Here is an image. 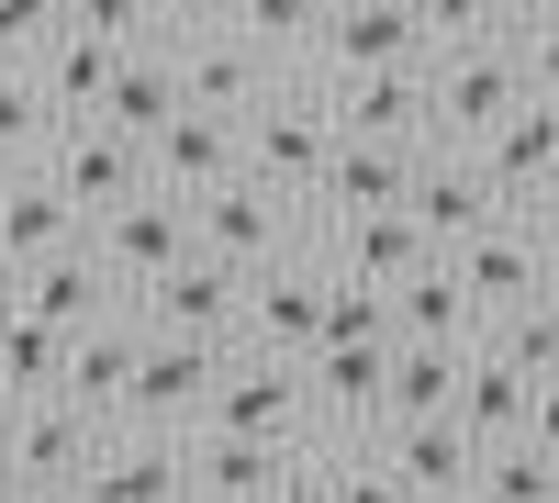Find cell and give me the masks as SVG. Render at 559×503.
Wrapping results in <instances>:
<instances>
[{
  "label": "cell",
  "mask_w": 559,
  "mask_h": 503,
  "mask_svg": "<svg viewBox=\"0 0 559 503\" xmlns=\"http://www.w3.org/2000/svg\"><path fill=\"white\" fill-rule=\"evenodd\" d=\"M68 34V0H0V68H34Z\"/></svg>",
  "instance_id": "cell-38"
},
{
  "label": "cell",
  "mask_w": 559,
  "mask_h": 503,
  "mask_svg": "<svg viewBox=\"0 0 559 503\" xmlns=\"http://www.w3.org/2000/svg\"><path fill=\"white\" fill-rule=\"evenodd\" d=\"M236 123H247V179H269V191H292V202H313V179H324V157H336V134H347L313 68L269 79Z\"/></svg>",
  "instance_id": "cell-1"
},
{
  "label": "cell",
  "mask_w": 559,
  "mask_h": 503,
  "mask_svg": "<svg viewBox=\"0 0 559 503\" xmlns=\"http://www.w3.org/2000/svg\"><path fill=\"white\" fill-rule=\"evenodd\" d=\"M0 291H12V268H0Z\"/></svg>",
  "instance_id": "cell-49"
},
{
  "label": "cell",
  "mask_w": 559,
  "mask_h": 503,
  "mask_svg": "<svg viewBox=\"0 0 559 503\" xmlns=\"http://www.w3.org/2000/svg\"><path fill=\"white\" fill-rule=\"evenodd\" d=\"M213 381H224V347H202V336H157V325H146V358H134V392H123V426L191 436V426L213 415Z\"/></svg>",
  "instance_id": "cell-9"
},
{
  "label": "cell",
  "mask_w": 559,
  "mask_h": 503,
  "mask_svg": "<svg viewBox=\"0 0 559 503\" xmlns=\"http://www.w3.org/2000/svg\"><path fill=\"white\" fill-rule=\"evenodd\" d=\"M347 134H381V146H426V68H358V79H324Z\"/></svg>",
  "instance_id": "cell-25"
},
{
  "label": "cell",
  "mask_w": 559,
  "mask_h": 503,
  "mask_svg": "<svg viewBox=\"0 0 559 503\" xmlns=\"http://www.w3.org/2000/svg\"><path fill=\"white\" fill-rule=\"evenodd\" d=\"M179 68H191V101H202V112H247L269 79H292V68H280L269 45H247L236 23H224V34H191V45H179Z\"/></svg>",
  "instance_id": "cell-27"
},
{
  "label": "cell",
  "mask_w": 559,
  "mask_h": 503,
  "mask_svg": "<svg viewBox=\"0 0 559 503\" xmlns=\"http://www.w3.org/2000/svg\"><path fill=\"white\" fill-rule=\"evenodd\" d=\"M481 503H559V459H548V447H526V436L481 447Z\"/></svg>",
  "instance_id": "cell-36"
},
{
  "label": "cell",
  "mask_w": 559,
  "mask_h": 503,
  "mask_svg": "<svg viewBox=\"0 0 559 503\" xmlns=\"http://www.w3.org/2000/svg\"><path fill=\"white\" fill-rule=\"evenodd\" d=\"M134 358H146V313H102V325L68 336V403H90L102 426H123V392H134Z\"/></svg>",
  "instance_id": "cell-23"
},
{
  "label": "cell",
  "mask_w": 559,
  "mask_h": 503,
  "mask_svg": "<svg viewBox=\"0 0 559 503\" xmlns=\"http://www.w3.org/2000/svg\"><path fill=\"white\" fill-rule=\"evenodd\" d=\"M302 381H313V436H381V403H392V336H381V347L324 336V347L302 358Z\"/></svg>",
  "instance_id": "cell-13"
},
{
  "label": "cell",
  "mask_w": 559,
  "mask_h": 503,
  "mask_svg": "<svg viewBox=\"0 0 559 503\" xmlns=\"http://www.w3.org/2000/svg\"><path fill=\"white\" fill-rule=\"evenodd\" d=\"M414 157H426V146L336 134V157H324V179H313V236H324V224H347V213H392V202L414 191Z\"/></svg>",
  "instance_id": "cell-18"
},
{
  "label": "cell",
  "mask_w": 559,
  "mask_h": 503,
  "mask_svg": "<svg viewBox=\"0 0 559 503\" xmlns=\"http://www.w3.org/2000/svg\"><path fill=\"white\" fill-rule=\"evenodd\" d=\"M57 503H79V492H57Z\"/></svg>",
  "instance_id": "cell-50"
},
{
  "label": "cell",
  "mask_w": 559,
  "mask_h": 503,
  "mask_svg": "<svg viewBox=\"0 0 559 503\" xmlns=\"http://www.w3.org/2000/svg\"><path fill=\"white\" fill-rule=\"evenodd\" d=\"M134 313H146L157 336H202V347H236V336H247V268H224L213 247H191L179 268H157V280L134 291Z\"/></svg>",
  "instance_id": "cell-5"
},
{
  "label": "cell",
  "mask_w": 559,
  "mask_h": 503,
  "mask_svg": "<svg viewBox=\"0 0 559 503\" xmlns=\"http://www.w3.org/2000/svg\"><path fill=\"white\" fill-rule=\"evenodd\" d=\"M112 68H123V45L112 34H57V45H45V57H34V79H45V101H57L68 123H90V112H102L112 101Z\"/></svg>",
  "instance_id": "cell-29"
},
{
  "label": "cell",
  "mask_w": 559,
  "mask_h": 503,
  "mask_svg": "<svg viewBox=\"0 0 559 503\" xmlns=\"http://www.w3.org/2000/svg\"><path fill=\"white\" fill-rule=\"evenodd\" d=\"M515 12H559V0H515Z\"/></svg>",
  "instance_id": "cell-48"
},
{
  "label": "cell",
  "mask_w": 559,
  "mask_h": 503,
  "mask_svg": "<svg viewBox=\"0 0 559 503\" xmlns=\"http://www.w3.org/2000/svg\"><path fill=\"white\" fill-rule=\"evenodd\" d=\"M247 168V123L236 112H168L157 134H146V179L157 191H179V202H202V191H224V179Z\"/></svg>",
  "instance_id": "cell-14"
},
{
  "label": "cell",
  "mask_w": 559,
  "mask_h": 503,
  "mask_svg": "<svg viewBox=\"0 0 559 503\" xmlns=\"http://www.w3.org/2000/svg\"><path fill=\"white\" fill-rule=\"evenodd\" d=\"M0 503H34V492H23V481H12V470H0Z\"/></svg>",
  "instance_id": "cell-47"
},
{
  "label": "cell",
  "mask_w": 559,
  "mask_h": 503,
  "mask_svg": "<svg viewBox=\"0 0 559 503\" xmlns=\"http://www.w3.org/2000/svg\"><path fill=\"white\" fill-rule=\"evenodd\" d=\"M302 436H236V426H191V503H269Z\"/></svg>",
  "instance_id": "cell-22"
},
{
  "label": "cell",
  "mask_w": 559,
  "mask_h": 503,
  "mask_svg": "<svg viewBox=\"0 0 559 503\" xmlns=\"http://www.w3.org/2000/svg\"><path fill=\"white\" fill-rule=\"evenodd\" d=\"M324 291H336L324 247H292V258L247 268V336H236V347H280V358H313V347H324Z\"/></svg>",
  "instance_id": "cell-8"
},
{
  "label": "cell",
  "mask_w": 559,
  "mask_h": 503,
  "mask_svg": "<svg viewBox=\"0 0 559 503\" xmlns=\"http://www.w3.org/2000/svg\"><path fill=\"white\" fill-rule=\"evenodd\" d=\"M236 34L269 45L280 68H313V34H324V0H236Z\"/></svg>",
  "instance_id": "cell-35"
},
{
  "label": "cell",
  "mask_w": 559,
  "mask_h": 503,
  "mask_svg": "<svg viewBox=\"0 0 559 503\" xmlns=\"http://www.w3.org/2000/svg\"><path fill=\"white\" fill-rule=\"evenodd\" d=\"M79 236H90V224H79V202L45 168H0V268H34V258L79 247Z\"/></svg>",
  "instance_id": "cell-24"
},
{
  "label": "cell",
  "mask_w": 559,
  "mask_h": 503,
  "mask_svg": "<svg viewBox=\"0 0 559 503\" xmlns=\"http://www.w3.org/2000/svg\"><path fill=\"white\" fill-rule=\"evenodd\" d=\"M313 247L336 258L347 280H369V291H403V280H414L426 258H448V247H437V236H426V224H414L403 202H392V213H347V224H324Z\"/></svg>",
  "instance_id": "cell-20"
},
{
  "label": "cell",
  "mask_w": 559,
  "mask_h": 503,
  "mask_svg": "<svg viewBox=\"0 0 559 503\" xmlns=\"http://www.w3.org/2000/svg\"><path fill=\"white\" fill-rule=\"evenodd\" d=\"M0 381H12L23 403H34V392H68V325L23 313L12 291H0Z\"/></svg>",
  "instance_id": "cell-32"
},
{
  "label": "cell",
  "mask_w": 559,
  "mask_h": 503,
  "mask_svg": "<svg viewBox=\"0 0 559 503\" xmlns=\"http://www.w3.org/2000/svg\"><path fill=\"white\" fill-rule=\"evenodd\" d=\"M68 134V112L45 101L34 68H0V168H45V146Z\"/></svg>",
  "instance_id": "cell-33"
},
{
  "label": "cell",
  "mask_w": 559,
  "mask_h": 503,
  "mask_svg": "<svg viewBox=\"0 0 559 503\" xmlns=\"http://www.w3.org/2000/svg\"><path fill=\"white\" fill-rule=\"evenodd\" d=\"M168 112H191V68H179V45L168 34H146V45H123V68H112V101H102V123H123L134 146L168 123Z\"/></svg>",
  "instance_id": "cell-26"
},
{
  "label": "cell",
  "mask_w": 559,
  "mask_h": 503,
  "mask_svg": "<svg viewBox=\"0 0 559 503\" xmlns=\"http://www.w3.org/2000/svg\"><path fill=\"white\" fill-rule=\"evenodd\" d=\"M202 213V247L224 258V268H269V258H292V247H313V202H292V191H269V179H224V191H202L191 202Z\"/></svg>",
  "instance_id": "cell-4"
},
{
  "label": "cell",
  "mask_w": 559,
  "mask_h": 503,
  "mask_svg": "<svg viewBox=\"0 0 559 503\" xmlns=\"http://www.w3.org/2000/svg\"><path fill=\"white\" fill-rule=\"evenodd\" d=\"M12 302L23 313H45V325H102V313H123L134 291L112 280V258H102V236H79V247H57V258H34V268H12Z\"/></svg>",
  "instance_id": "cell-15"
},
{
  "label": "cell",
  "mask_w": 559,
  "mask_h": 503,
  "mask_svg": "<svg viewBox=\"0 0 559 503\" xmlns=\"http://www.w3.org/2000/svg\"><path fill=\"white\" fill-rule=\"evenodd\" d=\"M515 57H526L537 101H559V12H515Z\"/></svg>",
  "instance_id": "cell-40"
},
{
  "label": "cell",
  "mask_w": 559,
  "mask_h": 503,
  "mask_svg": "<svg viewBox=\"0 0 559 503\" xmlns=\"http://www.w3.org/2000/svg\"><path fill=\"white\" fill-rule=\"evenodd\" d=\"M236 23V0H157V34L168 45H191V34H224Z\"/></svg>",
  "instance_id": "cell-43"
},
{
  "label": "cell",
  "mask_w": 559,
  "mask_h": 503,
  "mask_svg": "<svg viewBox=\"0 0 559 503\" xmlns=\"http://www.w3.org/2000/svg\"><path fill=\"white\" fill-rule=\"evenodd\" d=\"M90 236H102V258H112V280H123V291H146L157 268H179V258L202 247V213L179 202V191H157V179H146V191H134L123 213H102Z\"/></svg>",
  "instance_id": "cell-12"
},
{
  "label": "cell",
  "mask_w": 559,
  "mask_h": 503,
  "mask_svg": "<svg viewBox=\"0 0 559 503\" xmlns=\"http://www.w3.org/2000/svg\"><path fill=\"white\" fill-rule=\"evenodd\" d=\"M437 45H481V34H515V0H414Z\"/></svg>",
  "instance_id": "cell-39"
},
{
  "label": "cell",
  "mask_w": 559,
  "mask_h": 503,
  "mask_svg": "<svg viewBox=\"0 0 559 503\" xmlns=\"http://www.w3.org/2000/svg\"><path fill=\"white\" fill-rule=\"evenodd\" d=\"M526 224H537V247H548V280H559V191H548V202H526Z\"/></svg>",
  "instance_id": "cell-45"
},
{
  "label": "cell",
  "mask_w": 559,
  "mask_h": 503,
  "mask_svg": "<svg viewBox=\"0 0 559 503\" xmlns=\"http://www.w3.org/2000/svg\"><path fill=\"white\" fill-rule=\"evenodd\" d=\"M79 34H112V45H146L157 34V0H68Z\"/></svg>",
  "instance_id": "cell-41"
},
{
  "label": "cell",
  "mask_w": 559,
  "mask_h": 503,
  "mask_svg": "<svg viewBox=\"0 0 559 503\" xmlns=\"http://www.w3.org/2000/svg\"><path fill=\"white\" fill-rule=\"evenodd\" d=\"M45 179H57V191L79 202V224H102V213H123L134 191H146V146H134L123 123H68L57 146H45Z\"/></svg>",
  "instance_id": "cell-10"
},
{
  "label": "cell",
  "mask_w": 559,
  "mask_h": 503,
  "mask_svg": "<svg viewBox=\"0 0 559 503\" xmlns=\"http://www.w3.org/2000/svg\"><path fill=\"white\" fill-rule=\"evenodd\" d=\"M471 503H481V492H471Z\"/></svg>",
  "instance_id": "cell-51"
},
{
  "label": "cell",
  "mask_w": 559,
  "mask_h": 503,
  "mask_svg": "<svg viewBox=\"0 0 559 503\" xmlns=\"http://www.w3.org/2000/svg\"><path fill=\"white\" fill-rule=\"evenodd\" d=\"M481 347L503 358V370H526V381H559V291H537V302H515V313H492Z\"/></svg>",
  "instance_id": "cell-34"
},
{
  "label": "cell",
  "mask_w": 559,
  "mask_h": 503,
  "mask_svg": "<svg viewBox=\"0 0 559 503\" xmlns=\"http://www.w3.org/2000/svg\"><path fill=\"white\" fill-rule=\"evenodd\" d=\"M12 415H23V392H12V381H0V426H12Z\"/></svg>",
  "instance_id": "cell-46"
},
{
  "label": "cell",
  "mask_w": 559,
  "mask_h": 503,
  "mask_svg": "<svg viewBox=\"0 0 559 503\" xmlns=\"http://www.w3.org/2000/svg\"><path fill=\"white\" fill-rule=\"evenodd\" d=\"M403 213L426 224L437 247H471L481 224H492V213H515V202H503L492 179H481V157H471V146H426V157H414V191H403Z\"/></svg>",
  "instance_id": "cell-16"
},
{
  "label": "cell",
  "mask_w": 559,
  "mask_h": 503,
  "mask_svg": "<svg viewBox=\"0 0 559 503\" xmlns=\"http://www.w3.org/2000/svg\"><path fill=\"white\" fill-rule=\"evenodd\" d=\"M324 268H336V258H324ZM324 336L381 347V336H392V291H369V280H347V268H336V291H324Z\"/></svg>",
  "instance_id": "cell-37"
},
{
  "label": "cell",
  "mask_w": 559,
  "mask_h": 503,
  "mask_svg": "<svg viewBox=\"0 0 559 503\" xmlns=\"http://www.w3.org/2000/svg\"><path fill=\"white\" fill-rule=\"evenodd\" d=\"M392 336H426V347H481V302L459 280V258H426L414 280L392 291Z\"/></svg>",
  "instance_id": "cell-28"
},
{
  "label": "cell",
  "mask_w": 559,
  "mask_h": 503,
  "mask_svg": "<svg viewBox=\"0 0 559 503\" xmlns=\"http://www.w3.org/2000/svg\"><path fill=\"white\" fill-rule=\"evenodd\" d=\"M526 101V57L515 34H481V45H437L426 57V146H481V134Z\"/></svg>",
  "instance_id": "cell-2"
},
{
  "label": "cell",
  "mask_w": 559,
  "mask_h": 503,
  "mask_svg": "<svg viewBox=\"0 0 559 503\" xmlns=\"http://www.w3.org/2000/svg\"><path fill=\"white\" fill-rule=\"evenodd\" d=\"M459 370H471V347H426V336H392V403H381V426L448 415V403H459Z\"/></svg>",
  "instance_id": "cell-31"
},
{
  "label": "cell",
  "mask_w": 559,
  "mask_h": 503,
  "mask_svg": "<svg viewBox=\"0 0 559 503\" xmlns=\"http://www.w3.org/2000/svg\"><path fill=\"white\" fill-rule=\"evenodd\" d=\"M471 157H481V179H492L515 213H526V202H548V191H559V101H537V89H526V101L503 112Z\"/></svg>",
  "instance_id": "cell-19"
},
{
  "label": "cell",
  "mask_w": 559,
  "mask_h": 503,
  "mask_svg": "<svg viewBox=\"0 0 559 503\" xmlns=\"http://www.w3.org/2000/svg\"><path fill=\"white\" fill-rule=\"evenodd\" d=\"M381 459L426 492V503H471L481 492V436L459 415H414V426H381Z\"/></svg>",
  "instance_id": "cell-21"
},
{
  "label": "cell",
  "mask_w": 559,
  "mask_h": 503,
  "mask_svg": "<svg viewBox=\"0 0 559 503\" xmlns=\"http://www.w3.org/2000/svg\"><path fill=\"white\" fill-rule=\"evenodd\" d=\"M202 426L313 436V381H302V358H280V347H224V381H213V415H202Z\"/></svg>",
  "instance_id": "cell-6"
},
{
  "label": "cell",
  "mask_w": 559,
  "mask_h": 503,
  "mask_svg": "<svg viewBox=\"0 0 559 503\" xmlns=\"http://www.w3.org/2000/svg\"><path fill=\"white\" fill-rule=\"evenodd\" d=\"M269 503H336V447H324V436H302L292 447V470H280V492Z\"/></svg>",
  "instance_id": "cell-42"
},
{
  "label": "cell",
  "mask_w": 559,
  "mask_h": 503,
  "mask_svg": "<svg viewBox=\"0 0 559 503\" xmlns=\"http://www.w3.org/2000/svg\"><path fill=\"white\" fill-rule=\"evenodd\" d=\"M459 258V280H471V302H481V325L492 313H515V302H537V291H559L548 280V247H537V224L526 213H492L471 247H448Z\"/></svg>",
  "instance_id": "cell-17"
},
{
  "label": "cell",
  "mask_w": 559,
  "mask_h": 503,
  "mask_svg": "<svg viewBox=\"0 0 559 503\" xmlns=\"http://www.w3.org/2000/svg\"><path fill=\"white\" fill-rule=\"evenodd\" d=\"M526 403H537V381H526V370H503L492 347H471V370H459V403H448V415L471 426L481 447H503V436H526Z\"/></svg>",
  "instance_id": "cell-30"
},
{
  "label": "cell",
  "mask_w": 559,
  "mask_h": 503,
  "mask_svg": "<svg viewBox=\"0 0 559 503\" xmlns=\"http://www.w3.org/2000/svg\"><path fill=\"white\" fill-rule=\"evenodd\" d=\"M437 34L414 0H324V34H313V79H358V68H426Z\"/></svg>",
  "instance_id": "cell-7"
},
{
  "label": "cell",
  "mask_w": 559,
  "mask_h": 503,
  "mask_svg": "<svg viewBox=\"0 0 559 503\" xmlns=\"http://www.w3.org/2000/svg\"><path fill=\"white\" fill-rule=\"evenodd\" d=\"M102 415H90V403H68V392H34L12 426H0V470H12L34 503H57V492H79V470L102 459Z\"/></svg>",
  "instance_id": "cell-3"
},
{
  "label": "cell",
  "mask_w": 559,
  "mask_h": 503,
  "mask_svg": "<svg viewBox=\"0 0 559 503\" xmlns=\"http://www.w3.org/2000/svg\"><path fill=\"white\" fill-rule=\"evenodd\" d=\"M79 503H191V436H168V426H112L102 459L79 470Z\"/></svg>",
  "instance_id": "cell-11"
},
{
  "label": "cell",
  "mask_w": 559,
  "mask_h": 503,
  "mask_svg": "<svg viewBox=\"0 0 559 503\" xmlns=\"http://www.w3.org/2000/svg\"><path fill=\"white\" fill-rule=\"evenodd\" d=\"M526 447H548V459H559V381H537V403H526Z\"/></svg>",
  "instance_id": "cell-44"
}]
</instances>
